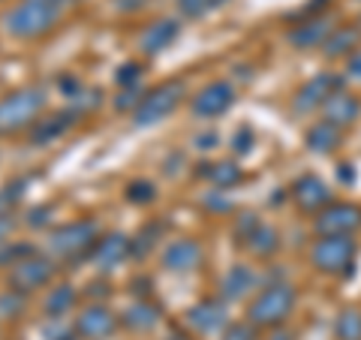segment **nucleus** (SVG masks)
Wrapping results in <instances>:
<instances>
[{"label":"nucleus","mask_w":361,"mask_h":340,"mask_svg":"<svg viewBox=\"0 0 361 340\" xmlns=\"http://www.w3.org/2000/svg\"><path fill=\"white\" fill-rule=\"evenodd\" d=\"M63 4L61 0H18V4L4 16L6 33L16 40H42L61 25Z\"/></svg>","instance_id":"1"},{"label":"nucleus","mask_w":361,"mask_h":340,"mask_svg":"<svg viewBox=\"0 0 361 340\" xmlns=\"http://www.w3.org/2000/svg\"><path fill=\"white\" fill-rule=\"evenodd\" d=\"M45 106H49V94H45V87L37 85L16 87L4 94L0 97V135H16L30 130L42 118Z\"/></svg>","instance_id":"2"},{"label":"nucleus","mask_w":361,"mask_h":340,"mask_svg":"<svg viewBox=\"0 0 361 340\" xmlns=\"http://www.w3.org/2000/svg\"><path fill=\"white\" fill-rule=\"evenodd\" d=\"M99 241V223L97 220H73L63 226H54L49 232V256L54 262L75 265L82 259H90Z\"/></svg>","instance_id":"3"},{"label":"nucleus","mask_w":361,"mask_h":340,"mask_svg":"<svg viewBox=\"0 0 361 340\" xmlns=\"http://www.w3.org/2000/svg\"><path fill=\"white\" fill-rule=\"evenodd\" d=\"M187 94V85L180 82V78H166V82H160L157 87L145 90L142 103L133 109V127H154V123H163L172 111L180 106V99H184Z\"/></svg>","instance_id":"4"},{"label":"nucleus","mask_w":361,"mask_h":340,"mask_svg":"<svg viewBox=\"0 0 361 340\" xmlns=\"http://www.w3.org/2000/svg\"><path fill=\"white\" fill-rule=\"evenodd\" d=\"M295 310V289L289 283H268L259 296L247 304V322L256 328H277Z\"/></svg>","instance_id":"5"},{"label":"nucleus","mask_w":361,"mask_h":340,"mask_svg":"<svg viewBox=\"0 0 361 340\" xmlns=\"http://www.w3.org/2000/svg\"><path fill=\"white\" fill-rule=\"evenodd\" d=\"M355 256H358V244L353 235H319V241L310 250V262L322 274L343 277L353 271Z\"/></svg>","instance_id":"6"},{"label":"nucleus","mask_w":361,"mask_h":340,"mask_svg":"<svg viewBox=\"0 0 361 340\" xmlns=\"http://www.w3.org/2000/svg\"><path fill=\"white\" fill-rule=\"evenodd\" d=\"M54 271H58V265H54L51 256L30 253V256H25L21 262H16L13 268H9L6 286L13 292H21V296H33L37 289H45L54 280Z\"/></svg>","instance_id":"7"},{"label":"nucleus","mask_w":361,"mask_h":340,"mask_svg":"<svg viewBox=\"0 0 361 340\" xmlns=\"http://www.w3.org/2000/svg\"><path fill=\"white\" fill-rule=\"evenodd\" d=\"M232 106H235V87H232V82H226V78H217V82L205 85L190 99V111H193V118H199V121L220 118Z\"/></svg>","instance_id":"8"},{"label":"nucleus","mask_w":361,"mask_h":340,"mask_svg":"<svg viewBox=\"0 0 361 340\" xmlns=\"http://www.w3.org/2000/svg\"><path fill=\"white\" fill-rule=\"evenodd\" d=\"M82 118H85V115H82V111H78L75 106H66V109H61V111H51V115L39 118V121L27 130V142L33 145V148H45V145L58 142L61 135L70 133Z\"/></svg>","instance_id":"9"},{"label":"nucleus","mask_w":361,"mask_h":340,"mask_svg":"<svg viewBox=\"0 0 361 340\" xmlns=\"http://www.w3.org/2000/svg\"><path fill=\"white\" fill-rule=\"evenodd\" d=\"M313 226L319 235H355L361 229V208L349 202H331L316 214Z\"/></svg>","instance_id":"10"},{"label":"nucleus","mask_w":361,"mask_h":340,"mask_svg":"<svg viewBox=\"0 0 361 340\" xmlns=\"http://www.w3.org/2000/svg\"><path fill=\"white\" fill-rule=\"evenodd\" d=\"M118 313L109 310V304H87V308L75 316V325L73 332L82 337V340H109L111 334L118 332Z\"/></svg>","instance_id":"11"},{"label":"nucleus","mask_w":361,"mask_h":340,"mask_svg":"<svg viewBox=\"0 0 361 340\" xmlns=\"http://www.w3.org/2000/svg\"><path fill=\"white\" fill-rule=\"evenodd\" d=\"M337 87H343V78L334 75V73H319L313 75L310 82H304L298 87L295 99H292V111L295 115H307V111H316L325 106V99H329Z\"/></svg>","instance_id":"12"},{"label":"nucleus","mask_w":361,"mask_h":340,"mask_svg":"<svg viewBox=\"0 0 361 340\" xmlns=\"http://www.w3.org/2000/svg\"><path fill=\"white\" fill-rule=\"evenodd\" d=\"M127 259H133V238L123 235V232L99 235L94 253H90V262H94L99 271H115L127 262Z\"/></svg>","instance_id":"13"},{"label":"nucleus","mask_w":361,"mask_h":340,"mask_svg":"<svg viewBox=\"0 0 361 340\" xmlns=\"http://www.w3.org/2000/svg\"><path fill=\"white\" fill-rule=\"evenodd\" d=\"M202 259H205V250H202L196 238H175L172 244H166L160 262L172 274H190V271H196L202 265Z\"/></svg>","instance_id":"14"},{"label":"nucleus","mask_w":361,"mask_h":340,"mask_svg":"<svg viewBox=\"0 0 361 340\" xmlns=\"http://www.w3.org/2000/svg\"><path fill=\"white\" fill-rule=\"evenodd\" d=\"M180 37V18H157L151 25H145V30L139 33V51L145 58H157V54H163L169 45Z\"/></svg>","instance_id":"15"},{"label":"nucleus","mask_w":361,"mask_h":340,"mask_svg":"<svg viewBox=\"0 0 361 340\" xmlns=\"http://www.w3.org/2000/svg\"><path fill=\"white\" fill-rule=\"evenodd\" d=\"M187 322H190V328H193V332H199V334L223 332L226 322H229V313H226V298L196 301L193 308L187 310Z\"/></svg>","instance_id":"16"},{"label":"nucleus","mask_w":361,"mask_h":340,"mask_svg":"<svg viewBox=\"0 0 361 340\" xmlns=\"http://www.w3.org/2000/svg\"><path fill=\"white\" fill-rule=\"evenodd\" d=\"M292 202L307 214H319L325 205H331V190L319 175H301L292 184Z\"/></svg>","instance_id":"17"},{"label":"nucleus","mask_w":361,"mask_h":340,"mask_svg":"<svg viewBox=\"0 0 361 340\" xmlns=\"http://www.w3.org/2000/svg\"><path fill=\"white\" fill-rule=\"evenodd\" d=\"M358 115H361L358 97L349 94V90H343V87H337L322 106V121H329V123H334V127H341V130H346L349 123H355Z\"/></svg>","instance_id":"18"},{"label":"nucleus","mask_w":361,"mask_h":340,"mask_svg":"<svg viewBox=\"0 0 361 340\" xmlns=\"http://www.w3.org/2000/svg\"><path fill=\"white\" fill-rule=\"evenodd\" d=\"M334 28L337 25L329 16H313L289 30V42L295 45V49H319V45H325V40L331 37Z\"/></svg>","instance_id":"19"},{"label":"nucleus","mask_w":361,"mask_h":340,"mask_svg":"<svg viewBox=\"0 0 361 340\" xmlns=\"http://www.w3.org/2000/svg\"><path fill=\"white\" fill-rule=\"evenodd\" d=\"M256 283H259V277H256V271L250 265H232L220 280V298L241 301L256 289Z\"/></svg>","instance_id":"20"},{"label":"nucleus","mask_w":361,"mask_h":340,"mask_svg":"<svg viewBox=\"0 0 361 340\" xmlns=\"http://www.w3.org/2000/svg\"><path fill=\"white\" fill-rule=\"evenodd\" d=\"M196 178H205L211 181L217 190H229V187H238L241 184V166L232 163V160H217V163H199L196 166Z\"/></svg>","instance_id":"21"},{"label":"nucleus","mask_w":361,"mask_h":340,"mask_svg":"<svg viewBox=\"0 0 361 340\" xmlns=\"http://www.w3.org/2000/svg\"><path fill=\"white\" fill-rule=\"evenodd\" d=\"M160 308L151 301V298H139L133 301L127 310H123L121 316V325L130 328V332H148V328H154L157 322H160Z\"/></svg>","instance_id":"22"},{"label":"nucleus","mask_w":361,"mask_h":340,"mask_svg":"<svg viewBox=\"0 0 361 340\" xmlns=\"http://www.w3.org/2000/svg\"><path fill=\"white\" fill-rule=\"evenodd\" d=\"M78 301V292L73 283H58V286L49 289V296H45L42 301V313L49 316V320H61V316H66Z\"/></svg>","instance_id":"23"},{"label":"nucleus","mask_w":361,"mask_h":340,"mask_svg":"<svg viewBox=\"0 0 361 340\" xmlns=\"http://www.w3.org/2000/svg\"><path fill=\"white\" fill-rule=\"evenodd\" d=\"M304 139H307V148H310L313 154H331V151L341 148L343 130L334 127V123H329V121H319L316 127L307 130V135H304Z\"/></svg>","instance_id":"24"},{"label":"nucleus","mask_w":361,"mask_h":340,"mask_svg":"<svg viewBox=\"0 0 361 340\" xmlns=\"http://www.w3.org/2000/svg\"><path fill=\"white\" fill-rule=\"evenodd\" d=\"M361 42V28L358 25H341L331 30V37L325 40L322 51L329 54V58H341V54H349L353 49H358Z\"/></svg>","instance_id":"25"},{"label":"nucleus","mask_w":361,"mask_h":340,"mask_svg":"<svg viewBox=\"0 0 361 340\" xmlns=\"http://www.w3.org/2000/svg\"><path fill=\"white\" fill-rule=\"evenodd\" d=\"M244 247L250 250L253 256H271V253H277V247H280V235L274 226H268V223H259V229L247 238Z\"/></svg>","instance_id":"26"},{"label":"nucleus","mask_w":361,"mask_h":340,"mask_svg":"<svg viewBox=\"0 0 361 340\" xmlns=\"http://www.w3.org/2000/svg\"><path fill=\"white\" fill-rule=\"evenodd\" d=\"M166 229V223L163 220H151V223H145L139 235H133V259H145L154 247H157V238L163 235Z\"/></svg>","instance_id":"27"},{"label":"nucleus","mask_w":361,"mask_h":340,"mask_svg":"<svg viewBox=\"0 0 361 340\" xmlns=\"http://www.w3.org/2000/svg\"><path fill=\"white\" fill-rule=\"evenodd\" d=\"M123 199H127L130 205H139V208L154 205L157 202V184L148 181V178H135V181H130V184L123 187Z\"/></svg>","instance_id":"28"},{"label":"nucleus","mask_w":361,"mask_h":340,"mask_svg":"<svg viewBox=\"0 0 361 340\" xmlns=\"http://www.w3.org/2000/svg\"><path fill=\"white\" fill-rule=\"evenodd\" d=\"M226 4H229V0H175V9L180 18H205Z\"/></svg>","instance_id":"29"},{"label":"nucleus","mask_w":361,"mask_h":340,"mask_svg":"<svg viewBox=\"0 0 361 340\" xmlns=\"http://www.w3.org/2000/svg\"><path fill=\"white\" fill-rule=\"evenodd\" d=\"M25 190H27L25 178H16V181H9V184L0 187V217H6V214H13L18 208V202L25 199Z\"/></svg>","instance_id":"30"},{"label":"nucleus","mask_w":361,"mask_h":340,"mask_svg":"<svg viewBox=\"0 0 361 340\" xmlns=\"http://www.w3.org/2000/svg\"><path fill=\"white\" fill-rule=\"evenodd\" d=\"M334 337L337 340H361V313L346 308L334 322Z\"/></svg>","instance_id":"31"},{"label":"nucleus","mask_w":361,"mask_h":340,"mask_svg":"<svg viewBox=\"0 0 361 340\" xmlns=\"http://www.w3.org/2000/svg\"><path fill=\"white\" fill-rule=\"evenodd\" d=\"M30 253H37V247L33 244H25V241H6V244H0V268H13L16 262H21L25 256H30Z\"/></svg>","instance_id":"32"},{"label":"nucleus","mask_w":361,"mask_h":340,"mask_svg":"<svg viewBox=\"0 0 361 340\" xmlns=\"http://www.w3.org/2000/svg\"><path fill=\"white\" fill-rule=\"evenodd\" d=\"M25 298L21 292H13L6 289L4 296H0V316H6V320H13V316H21V310H25Z\"/></svg>","instance_id":"33"},{"label":"nucleus","mask_w":361,"mask_h":340,"mask_svg":"<svg viewBox=\"0 0 361 340\" xmlns=\"http://www.w3.org/2000/svg\"><path fill=\"white\" fill-rule=\"evenodd\" d=\"M142 97H145V90H142L139 85L121 87V94L115 97V109H118V111H130V115H133V109L142 103Z\"/></svg>","instance_id":"34"},{"label":"nucleus","mask_w":361,"mask_h":340,"mask_svg":"<svg viewBox=\"0 0 361 340\" xmlns=\"http://www.w3.org/2000/svg\"><path fill=\"white\" fill-rule=\"evenodd\" d=\"M139 78H142V63H139V61H127V63H121V66H118V73H115V82H118L121 87L139 85Z\"/></svg>","instance_id":"35"},{"label":"nucleus","mask_w":361,"mask_h":340,"mask_svg":"<svg viewBox=\"0 0 361 340\" xmlns=\"http://www.w3.org/2000/svg\"><path fill=\"white\" fill-rule=\"evenodd\" d=\"M220 340H256V325L253 322H229L223 328V337Z\"/></svg>","instance_id":"36"},{"label":"nucleus","mask_w":361,"mask_h":340,"mask_svg":"<svg viewBox=\"0 0 361 340\" xmlns=\"http://www.w3.org/2000/svg\"><path fill=\"white\" fill-rule=\"evenodd\" d=\"M259 223H262V220H259L256 214H238V217H235V238L244 244L247 238L259 229Z\"/></svg>","instance_id":"37"},{"label":"nucleus","mask_w":361,"mask_h":340,"mask_svg":"<svg viewBox=\"0 0 361 340\" xmlns=\"http://www.w3.org/2000/svg\"><path fill=\"white\" fill-rule=\"evenodd\" d=\"M253 142H256V135H253L250 127H241L238 133L232 135V148H235V154H238V157L250 154V151H253Z\"/></svg>","instance_id":"38"},{"label":"nucleus","mask_w":361,"mask_h":340,"mask_svg":"<svg viewBox=\"0 0 361 340\" xmlns=\"http://www.w3.org/2000/svg\"><path fill=\"white\" fill-rule=\"evenodd\" d=\"M51 214H54V205H37V208L27 211V220L25 223L30 226V229H42V226H49Z\"/></svg>","instance_id":"39"},{"label":"nucleus","mask_w":361,"mask_h":340,"mask_svg":"<svg viewBox=\"0 0 361 340\" xmlns=\"http://www.w3.org/2000/svg\"><path fill=\"white\" fill-rule=\"evenodd\" d=\"M58 87H61V94H63V97H70V99H75V97L85 90L82 78H75V75H70V73L58 78Z\"/></svg>","instance_id":"40"},{"label":"nucleus","mask_w":361,"mask_h":340,"mask_svg":"<svg viewBox=\"0 0 361 340\" xmlns=\"http://www.w3.org/2000/svg\"><path fill=\"white\" fill-rule=\"evenodd\" d=\"M202 205H205L208 211H223V214H229V211H232V199L226 196V193H211L208 199H202Z\"/></svg>","instance_id":"41"},{"label":"nucleus","mask_w":361,"mask_h":340,"mask_svg":"<svg viewBox=\"0 0 361 340\" xmlns=\"http://www.w3.org/2000/svg\"><path fill=\"white\" fill-rule=\"evenodd\" d=\"M13 232H16V214H6V217H0V244H6Z\"/></svg>","instance_id":"42"},{"label":"nucleus","mask_w":361,"mask_h":340,"mask_svg":"<svg viewBox=\"0 0 361 340\" xmlns=\"http://www.w3.org/2000/svg\"><path fill=\"white\" fill-rule=\"evenodd\" d=\"M346 73L361 82V49H355L353 54H349V61H346Z\"/></svg>","instance_id":"43"},{"label":"nucleus","mask_w":361,"mask_h":340,"mask_svg":"<svg viewBox=\"0 0 361 340\" xmlns=\"http://www.w3.org/2000/svg\"><path fill=\"white\" fill-rule=\"evenodd\" d=\"M196 148H202V151L217 148V133H202V135H196Z\"/></svg>","instance_id":"44"},{"label":"nucleus","mask_w":361,"mask_h":340,"mask_svg":"<svg viewBox=\"0 0 361 340\" xmlns=\"http://www.w3.org/2000/svg\"><path fill=\"white\" fill-rule=\"evenodd\" d=\"M148 0H115V9L118 13H135V9H142Z\"/></svg>","instance_id":"45"},{"label":"nucleus","mask_w":361,"mask_h":340,"mask_svg":"<svg viewBox=\"0 0 361 340\" xmlns=\"http://www.w3.org/2000/svg\"><path fill=\"white\" fill-rule=\"evenodd\" d=\"M341 181H343V184H353V181H355V166L343 163V166H341Z\"/></svg>","instance_id":"46"},{"label":"nucleus","mask_w":361,"mask_h":340,"mask_svg":"<svg viewBox=\"0 0 361 340\" xmlns=\"http://www.w3.org/2000/svg\"><path fill=\"white\" fill-rule=\"evenodd\" d=\"M268 340H295V337H292V334H286V332H274V334H271Z\"/></svg>","instance_id":"47"},{"label":"nucleus","mask_w":361,"mask_h":340,"mask_svg":"<svg viewBox=\"0 0 361 340\" xmlns=\"http://www.w3.org/2000/svg\"><path fill=\"white\" fill-rule=\"evenodd\" d=\"M51 340H82V337H78L75 332H66V334H58V337H51Z\"/></svg>","instance_id":"48"},{"label":"nucleus","mask_w":361,"mask_h":340,"mask_svg":"<svg viewBox=\"0 0 361 340\" xmlns=\"http://www.w3.org/2000/svg\"><path fill=\"white\" fill-rule=\"evenodd\" d=\"M63 6H78V4H85V0H61Z\"/></svg>","instance_id":"49"}]
</instances>
